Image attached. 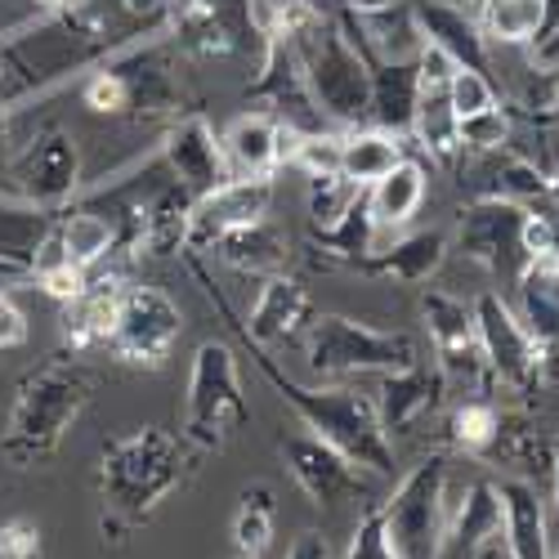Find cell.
Returning <instances> with one entry per match:
<instances>
[{
  "label": "cell",
  "mask_w": 559,
  "mask_h": 559,
  "mask_svg": "<svg viewBox=\"0 0 559 559\" xmlns=\"http://www.w3.org/2000/svg\"><path fill=\"white\" fill-rule=\"evenodd\" d=\"M550 479H555V510H559V435H550Z\"/></svg>",
  "instance_id": "obj_48"
},
{
  "label": "cell",
  "mask_w": 559,
  "mask_h": 559,
  "mask_svg": "<svg viewBox=\"0 0 559 559\" xmlns=\"http://www.w3.org/2000/svg\"><path fill=\"white\" fill-rule=\"evenodd\" d=\"M95 390H99V371L81 358H55L36 367L32 377L19 381L14 407L5 416V430H0V456L14 471L45 465L76 426V416L90 407Z\"/></svg>",
  "instance_id": "obj_2"
},
{
  "label": "cell",
  "mask_w": 559,
  "mask_h": 559,
  "mask_svg": "<svg viewBox=\"0 0 559 559\" xmlns=\"http://www.w3.org/2000/svg\"><path fill=\"white\" fill-rule=\"evenodd\" d=\"M533 68H542V72H559V23H555L542 40H533Z\"/></svg>",
  "instance_id": "obj_46"
},
{
  "label": "cell",
  "mask_w": 559,
  "mask_h": 559,
  "mask_svg": "<svg viewBox=\"0 0 559 559\" xmlns=\"http://www.w3.org/2000/svg\"><path fill=\"white\" fill-rule=\"evenodd\" d=\"M283 461L318 510H336L341 501H354L367 492V471H358L345 452H336L309 430L283 439Z\"/></svg>",
  "instance_id": "obj_14"
},
{
  "label": "cell",
  "mask_w": 559,
  "mask_h": 559,
  "mask_svg": "<svg viewBox=\"0 0 559 559\" xmlns=\"http://www.w3.org/2000/svg\"><path fill=\"white\" fill-rule=\"evenodd\" d=\"M471 309H475V336H479V349L488 362V377L510 385V390H520V394L542 390L550 354L528 336L524 318L497 292H479Z\"/></svg>",
  "instance_id": "obj_8"
},
{
  "label": "cell",
  "mask_w": 559,
  "mask_h": 559,
  "mask_svg": "<svg viewBox=\"0 0 559 559\" xmlns=\"http://www.w3.org/2000/svg\"><path fill=\"white\" fill-rule=\"evenodd\" d=\"M219 260L238 273H251V277H273V273H287L292 264V238L277 228L269 215L247 224V228H233L215 242Z\"/></svg>",
  "instance_id": "obj_24"
},
{
  "label": "cell",
  "mask_w": 559,
  "mask_h": 559,
  "mask_svg": "<svg viewBox=\"0 0 559 559\" xmlns=\"http://www.w3.org/2000/svg\"><path fill=\"white\" fill-rule=\"evenodd\" d=\"M255 367L264 371V381L283 394V403L305 421L309 435H318L322 443L345 452L367 475H377V479L394 475V439L381 430L377 399L371 394L349 390V385H322V390L300 385L296 377H287V371L269 358V349H255Z\"/></svg>",
  "instance_id": "obj_3"
},
{
  "label": "cell",
  "mask_w": 559,
  "mask_h": 559,
  "mask_svg": "<svg viewBox=\"0 0 559 559\" xmlns=\"http://www.w3.org/2000/svg\"><path fill=\"white\" fill-rule=\"evenodd\" d=\"M416 19H421V32L426 40H435L439 50H448L456 59V68H471V72H488V40L479 32V23L456 10V5H416Z\"/></svg>",
  "instance_id": "obj_28"
},
{
  "label": "cell",
  "mask_w": 559,
  "mask_h": 559,
  "mask_svg": "<svg viewBox=\"0 0 559 559\" xmlns=\"http://www.w3.org/2000/svg\"><path fill=\"white\" fill-rule=\"evenodd\" d=\"M193 269H198V277H202V287L211 292L215 309L228 313V300L211 287V277L202 273V264H193ZM228 318H233V313H228ZM233 322H238V318H233ZM305 322H313L309 287L296 283V277H287V273H273V277H264V283H260V296H255V305H251V318L238 322V332L247 336V345L273 349V345H292V341L305 332Z\"/></svg>",
  "instance_id": "obj_13"
},
{
  "label": "cell",
  "mask_w": 559,
  "mask_h": 559,
  "mask_svg": "<svg viewBox=\"0 0 559 559\" xmlns=\"http://www.w3.org/2000/svg\"><path fill=\"white\" fill-rule=\"evenodd\" d=\"M189 215H193V193L183 183H166L148 202H134V224H139V255H175L189 251Z\"/></svg>",
  "instance_id": "obj_22"
},
{
  "label": "cell",
  "mask_w": 559,
  "mask_h": 559,
  "mask_svg": "<svg viewBox=\"0 0 559 559\" xmlns=\"http://www.w3.org/2000/svg\"><path fill=\"white\" fill-rule=\"evenodd\" d=\"M45 542H40V524L27 515L0 520V559H40Z\"/></svg>",
  "instance_id": "obj_43"
},
{
  "label": "cell",
  "mask_w": 559,
  "mask_h": 559,
  "mask_svg": "<svg viewBox=\"0 0 559 559\" xmlns=\"http://www.w3.org/2000/svg\"><path fill=\"white\" fill-rule=\"evenodd\" d=\"M287 45L296 50V63L322 117L345 130L371 121V63L336 14H328L318 27Z\"/></svg>",
  "instance_id": "obj_4"
},
{
  "label": "cell",
  "mask_w": 559,
  "mask_h": 559,
  "mask_svg": "<svg viewBox=\"0 0 559 559\" xmlns=\"http://www.w3.org/2000/svg\"><path fill=\"white\" fill-rule=\"evenodd\" d=\"M461 5H484V0H461Z\"/></svg>",
  "instance_id": "obj_52"
},
{
  "label": "cell",
  "mask_w": 559,
  "mask_h": 559,
  "mask_svg": "<svg viewBox=\"0 0 559 559\" xmlns=\"http://www.w3.org/2000/svg\"><path fill=\"white\" fill-rule=\"evenodd\" d=\"M403 139L381 130V126H354L345 130V144H341V175L354 179L358 189H371L381 175H390L403 162Z\"/></svg>",
  "instance_id": "obj_30"
},
{
  "label": "cell",
  "mask_w": 559,
  "mask_h": 559,
  "mask_svg": "<svg viewBox=\"0 0 559 559\" xmlns=\"http://www.w3.org/2000/svg\"><path fill=\"white\" fill-rule=\"evenodd\" d=\"M542 0H484L479 5V32L497 45H533L542 36Z\"/></svg>",
  "instance_id": "obj_35"
},
{
  "label": "cell",
  "mask_w": 559,
  "mask_h": 559,
  "mask_svg": "<svg viewBox=\"0 0 559 559\" xmlns=\"http://www.w3.org/2000/svg\"><path fill=\"white\" fill-rule=\"evenodd\" d=\"M524 219L528 206L506 202V198H475L456 215V251L479 260L492 277L515 287L520 269L528 264L524 251Z\"/></svg>",
  "instance_id": "obj_10"
},
{
  "label": "cell",
  "mask_w": 559,
  "mask_h": 559,
  "mask_svg": "<svg viewBox=\"0 0 559 559\" xmlns=\"http://www.w3.org/2000/svg\"><path fill=\"white\" fill-rule=\"evenodd\" d=\"M59 233H63L68 260L81 264V269H99L117 251V224L104 219L99 211H68V215H59Z\"/></svg>",
  "instance_id": "obj_34"
},
{
  "label": "cell",
  "mask_w": 559,
  "mask_h": 559,
  "mask_svg": "<svg viewBox=\"0 0 559 559\" xmlns=\"http://www.w3.org/2000/svg\"><path fill=\"white\" fill-rule=\"evenodd\" d=\"M121 10L130 19H144V23H157L170 14V0H121Z\"/></svg>",
  "instance_id": "obj_47"
},
{
  "label": "cell",
  "mask_w": 559,
  "mask_h": 559,
  "mask_svg": "<svg viewBox=\"0 0 559 559\" xmlns=\"http://www.w3.org/2000/svg\"><path fill=\"white\" fill-rule=\"evenodd\" d=\"M461 117L452 112L448 104V90H421V99H416V112H412V139L421 144V153L439 166H452L461 157V134H456Z\"/></svg>",
  "instance_id": "obj_32"
},
{
  "label": "cell",
  "mask_w": 559,
  "mask_h": 559,
  "mask_svg": "<svg viewBox=\"0 0 559 559\" xmlns=\"http://www.w3.org/2000/svg\"><path fill=\"white\" fill-rule=\"evenodd\" d=\"M488 162V183L479 198H506V202H520V206H542L546 193H550V170H542L533 157L524 153H492V157H479Z\"/></svg>",
  "instance_id": "obj_31"
},
{
  "label": "cell",
  "mask_w": 559,
  "mask_h": 559,
  "mask_svg": "<svg viewBox=\"0 0 559 559\" xmlns=\"http://www.w3.org/2000/svg\"><path fill=\"white\" fill-rule=\"evenodd\" d=\"M10 85V63H5V55H0V90Z\"/></svg>",
  "instance_id": "obj_50"
},
{
  "label": "cell",
  "mask_w": 559,
  "mask_h": 559,
  "mask_svg": "<svg viewBox=\"0 0 559 559\" xmlns=\"http://www.w3.org/2000/svg\"><path fill=\"white\" fill-rule=\"evenodd\" d=\"M10 175H14V189L23 193V202H32L40 211H63L72 202V193L81 189L76 134H68L63 126L36 130L10 157Z\"/></svg>",
  "instance_id": "obj_11"
},
{
  "label": "cell",
  "mask_w": 559,
  "mask_h": 559,
  "mask_svg": "<svg viewBox=\"0 0 559 559\" xmlns=\"http://www.w3.org/2000/svg\"><path fill=\"white\" fill-rule=\"evenodd\" d=\"M336 10H341V5H336Z\"/></svg>",
  "instance_id": "obj_56"
},
{
  "label": "cell",
  "mask_w": 559,
  "mask_h": 559,
  "mask_svg": "<svg viewBox=\"0 0 559 559\" xmlns=\"http://www.w3.org/2000/svg\"><path fill=\"white\" fill-rule=\"evenodd\" d=\"M269 202H273V179H242V175H233V179L215 183L211 193L193 198L189 251H206V247H215L224 238V233L264 219Z\"/></svg>",
  "instance_id": "obj_17"
},
{
  "label": "cell",
  "mask_w": 559,
  "mask_h": 559,
  "mask_svg": "<svg viewBox=\"0 0 559 559\" xmlns=\"http://www.w3.org/2000/svg\"><path fill=\"white\" fill-rule=\"evenodd\" d=\"M32 336L27 313L19 309V300L10 292H0V349H23Z\"/></svg>",
  "instance_id": "obj_44"
},
{
  "label": "cell",
  "mask_w": 559,
  "mask_h": 559,
  "mask_svg": "<svg viewBox=\"0 0 559 559\" xmlns=\"http://www.w3.org/2000/svg\"><path fill=\"white\" fill-rule=\"evenodd\" d=\"M183 336V309L153 283H126L108 349L130 367H162Z\"/></svg>",
  "instance_id": "obj_9"
},
{
  "label": "cell",
  "mask_w": 559,
  "mask_h": 559,
  "mask_svg": "<svg viewBox=\"0 0 559 559\" xmlns=\"http://www.w3.org/2000/svg\"><path fill=\"white\" fill-rule=\"evenodd\" d=\"M162 162H166L170 179L183 183L193 198H202V193L215 189V183L233 179L219 134H215V126L202 112H183V117H175L166 126V134H162Z\"/></svg>",
  "instance_id": "obj_15"
},
{
  "label": "cell",
  "mask_w": 559,
  "mask_h": 559,
  "mask_svg": "<svg viewBox=\"0 0 559 559\" xmlns=\"http://www.w3.org/2000/svg\"><path fill=\"white\" fill-rule=\"evenodd\" d=\"M251 421V403L242 394L238 354L228 341H206L193 354L189 394H183V443L198 452H224L228 439Z\"/></svg>",
  "instance_id": "obj_5"
},
{
  "label": "cell",
  "mask_w": 559,
  "mask_h": 559,
  "mask_svg": "<svg viewBox=\"0 0 559 559\" xmlns=\"http://www.w3.org/2000/svg\"><path fill=\"white\" fill-rule=\"evenodd\" d=\"M81 104L99 117H126L130 112V85L117 63H104L99 72H90L81 85Z\"/></svg>",
  "instance_id": "obj_40"
},
{
  "label": "cell",
  "mask_w": 559,
  "mask_h": 559,
  "mask_svg": "<svg viewBox=\"0 0 559 559\" xmlns=\"http://www.w3.org/2000/svg\"><path fill=\"white\" fill-rule=\"evenodd\" d=\"M550 559H559V546H550Z\"/></svg>",
  "instance_id": "obj_53"
},
{
  "label": "cell",
  "mask_w": 559,
  "mask_h": 559,
  "mask_svg": "<svg viewBox=\"0 0 559 559\" xmlns=\"http://www.w3.org/2000/svg\"><path fill=\"white\" fill-rule=\"evenodd\" d=\"M448 394V381L439 367H403L394 377H381V390H377V416H381V430L394 439V435H412L426 416L439 412Z\"/></svg>",
  "instance_id": "obj_21"
},
{
  "label": "cell",
  "mask_w": 559,
  "mask_h": 559,
  "mask_svg": "<svg viewBox=\"0 0 559 559\" xmlns=\"http://www.w3.org/2000/svg\"><path fill=\"white\" fill-rule=\"evenodd\" d=\"M233 559H251V555H233Z\"/></svg>",
  "instance_id": "obj_54"
},
{
  "label": "cell",
  "mask_w": 559,
  "mask_h": 559,
  "mask_svg": "<svg viewBox=\"0 0 559 559\" xmlns=\"http://www.w3.org/2000/svg\"><path fill=\"white\" fill-rule=\"evenodd\" d=\"M228 170L242 175V179H273L277 170L287 166V144H292V130L277 121L273 112H242L233 117L228 130L219 134Z\"/></svg>",
  "instance_id": "obj_20"
},
{
  "label": "cell",
  "mask_w": 559,
  "mask_h": 559,
  "mask_svg": "<svg viewBox=\"0 0 559 559\" xmlns=\"http://www.w3.org/2000/svg\"><path fill=\"white\" fill-rule=\"evenodd\" d=\"M501 510H506V559H550V533H546V506L533 484L506 479L497 484Z\"/></svg>",
  "instance_id": "obj_25"
},
{
  "label": "cell",
  "mask_w": 559,
  "mask_h": 559,
  "mask_svg": "<svg viewBox=\"0 0 559 559\" xmlns=\"http://www.w3.org/2000/svg\"><path fill=\"white\" fill-rule=\"evenodd\" d=\"M126 283H130V264L126 260H104L99 269H90L85 292L63 305V322H59V336H63V345L72 354L99 349V345L112 341L117 305H121Z\"/></svg>",
  "instance_id": "obj_16"
},
{
  "label": "cell",
  "mask_w": 559,
  "mask_h": 559,
  "mask_svg": "<svg viewBox=\"0 0 559 559\" xmlns=\"http://www.w3.org/2000/svg\"><path fill=\"white\" fill-rule=\"evenodd\" d=\"M501 421H506V416H501V407L492 399H465L448 416V439L465 456H488L497 448Z\"/></svg>",
  "instance_id": "obj_36"
},
{
  "label": "cell",
  "mask_w": 559,
  "mask_h": 559,
  "mask_svg": "<svg viewBox=\"0 0 559 559\" xmlns=\"http://www.w3.org/2000/svg\"><path fill=\"white\" fill-rule=\"evenodd\" d=\"M484 559H506V555H501V546H497V550H488V555H484Z\"/></svg>",
  "instance_id": "obj_51"
},
{
  "label": "cell",
  "mask_w": 559,
  "mask_h": 559,
  "mask_svg": "<svg viewBox=\"0 0 559 559\" xmlns=\"http://www.w3.org/2000/svg\"><path fill=\"white\" fill-rule=\"evenodd\" d=\"M448 104L456 117H471V112H484L497 104V85L488 81V72H471V68H461L448 85Z\"/></svg>",
  "instance_id": "obj_41"
},
{
  "label": "cell",
  "mask_w": 559,
  "mask_h": 559,
  "mask_svg": "<svg viewBox=\"0 0 559 559\" xmlns=\"http://www.w3.org/2000/svg\"><path fill=\"white\" fill-rule=\"evenodd\" d=\"M336 19L358 40L367 63H416L426 45L421 19H416V5H407V0H381V5L345 10Z\"/></svg>",
  "instance_id": "obj_18"
},
{
  "label": "cell",
  "mask_w": 559,
  "mask_h": 559,
  "mask_svg": "<svg viewBox=\"0 0 559 559\" xmlns=\"http://www.w3.org/2000/svg\"><path fill=\"white\" fill-rule=\"evenodd\" d=\"M32 5H36L40 14H59L63 5H72V0H32Z\"/></svg>",
  "instance_id": "obj_49"
},
{
  "label": "cell",
  "mask_w": 559,
  "mask_h": 559,
  "mask_svg": "<svg viewBox=\"0 0 559 559\" xmlns=\"http://www.w3.org/2000/svg\"><path fill=\"white\" fill-rule=\"evenodd\" d=\"M287 559H341V555H336V546H332L328 537H322L318 528H309V533H300V537L292 542Z\"/></svg>",
  "instance_id": "obj_45"
},
{
  "label": "cell",
  "mask_w": 559,
  "mask_h": 559,
  "mask_svg": "<svg viewBox=\"0 0 559 559\" xmlns=\"http://www.w3.org/2000/svg\"><path fill=\"white\" fill-rule=\"evenodd\" d=\"M426 166L403 157L390 175H381L377 183L367 189V211H371V224H377V233H390V228H403L416 211H421L426 202Z\"/></svg>",
  "instance_id": "obj_27"
},
{
  "label": "cell",
  "mask_w": 559,
  "mask_h": 559,
  "mask_svg": "<svg viewBox=\"0 0 559 559\" xmlns=\"http://www.w3.org/2000/svg\"><path fill=\"white\" fill-rule=\"evenodd\" d=\"M341 144H345V134H336V130L292 134L287 166H300L305 175H341Z\"/></svg>",
  "instance_id": "obj_39"
},
{
  "label": "cell",
  "mask_w": 559,
  "mask_h": 559,
  "mask_svg": "<svg viewBox=\"0 0 559 559\" xmlns=\"http://www.w3.org/2000/svg\"><path fill=\"white\" fill-rule=\"evenodd\" d=\"M520 300H524V328L528 336L555 354L559 345V255H537L515 277Z\"/></svg>",
  "instance_id": "obj_26"
},
{
  "label": "cell",
  "mask_w": 559,
  "mask_h": 559,
  "mask_svg": "<svg viewBox=\"0 0 559 559\" xmlns=\"http://www.w3.org/2000/svg\"><path fill=\"white\" fill-rule=\"evenodd\" d=\"M421 318H426V332L435 341V358H439L435 367L443 371V381L461 385V390L465 385L479 390L488 377V362H484V349L475 336V309L443 287H426L421 292Z\"/></svg>",
  "instance_id": "obj_12"
},
{
  "label": "cell",
  "mask_w": 559,
  "mask_h": 559,
  "mask_svg": "<svg viewBox=\"0 0 559 559\" xmlns=\"http://www.w3.org/2000/svg\"><path fill=\"white\" fill-rule=\"evenodd\" d=\"M189 479V452L162 426H139L117 435L99 452V506H104V537L126 542L139 524L157 515V506Z\"/></svg>",
  "instance_id": "obj_1"
},
{
  "label": "cell",
  "mask_w": 559,
  "mask_h": 559,
  "mask_svg": "<svg viewBox=\"0 0 559 559\" xmlns=\"http://www.w3.org/2000/svg\"><path fill=\"white\" fill-rule=\"evenodd\" d=\"M555 117H559V104H555Z\"/></svg>",
  "instance_id": "obj_55"
},
{
  "label": "cell",
  "mask_w": 559,
  "mask_h": 559,
  "mask_svg": "<svg viewBox=\"0 0 559 559\" xmlns=\"http://www.w3.org/2000/svg\"><path fill=\"white\" fill-rule=\"evenodd\" d=\"M305 358L313 377H394L421 362V349L407 332H381L345 313H322L309 322Z\"/></svg>",
  "instance_id": "obj_6"
},
{
  "label": "cell",
  "mask_w": 559,
  "mask_h": 559,
  "mask_svg": "<svg viewBox=\"0 0 559 559\" xmlns=\"http://www.w3.org/2000/svg\"><path fill=\"white\" fill-rule=\"evenodd\" d=\"M273 520H277V501L269 484H251L238 497V510H233V550L264 559L269 542H273Z\"/></svg>",
  "instance_id": "obj_33"
},
{
  "label": "cell",
  "mask_w": 559,
  "mask_h": 559,
  "mask_svg": "<svg viewBox=\"0 0 559 559\" xmlns=\"http://www.w3.org/2000/svg\"><path fill=\"white\" fill-rule=\"evenodd\" d=\"M362 193L367 189H358V183L345 175H309V224H313V233L341 224L362 202Z\"/></svg>",
  "instance_id": "obj_37"
},
{
  "label": "cell",
  "mask_w": 559,
  "mask_h": 559,
  "mask_svg": "<svg viewBox=\"0 0 559 559\" xmlns=\"http://www.w3.org/2000/svg\"><path fill=\"white\" fill-rule=\"evenodd\" d=\"M385 533L399 559H439V537L448 520V456L435 452L416 465L381 506Z\"/></svg>",
  "instance_id": "obj_7"
},
{
  "label": "cell",
  "mask_w": 559,
  "mask_h": 559,
  "mask_svg": "<svg viewBox=\"0 0 559 559\" xmlns=\"http://www.w3.org/2000/svg\"><path fill=\"white\" fill-rule=\"evenodd\" d=\"M448 251H452V238H448L443 228L412 233V238H399V242L385 247V251H371V255L358 264V273H367V277H390V283H403V287H421V283H430V277L443 269Z\"/></svg>",
  "instance_id": "obj_23"
},
{
  "label": "cell",
  "mask_w": 559,
  "mask_h": 559,
  "mask_svg": "<svg viewBox=\"0 0 559 559\" xmlns=\"http://www.w3.org/2000/svg\"><path fill=\"white\" fill-rule=\"evenodd\" d=\"M416 99H421L416 63H371V126L403 139L412 130Z\"/></svg>",
  "instance_id": "obj_29"
},
{
  "label": "cell",
  "mask_w": 559,
  "mask_h": 559,
  "mask_svg": "<svg viewBox=\"0 0 559 559\" xmlns=\"http://www.w3.org/2000/svg\"><path fill=\"white\" fill-rule=\"evenodd\" d=\"M506 546V510L492 479H475L461 492V506L443 520L439 559H484L488 550Z\"/></svg>",
  "instance_id": "obj_19"
},
{
  "label": "cell",
  "mask_w": 559,
  "mask_h": 559,
  "mask_svg": "<svg viewBox=\"0 0 559 559\" xmlns=\"http://www.w3.org/2000/svg\"><path fill=\"white\" fill-rule=\"evenodd\" d=\"M341 559H399L394 546H390V533H385V515L381 506H371L367 515L358 520L354 537H349V550Z\"/></svg>",
  "instance_id": "obj_42"
},
{
  "label": "cell",
  "mask_w": 559,
  "mask_h": 559,
  "mask_svg": "<svg viewBox=\"0 0 559 559\" xmlns=\"http://www.w3.org/2000/svg\"><path fill=\"white\" fill-rule=\"evenodd\" d=\"M461 134V153H471V157H492L501 148H510V108H501V99L484 112H471V117H461L456 126Z\"/></svg>",
  "instance_id": "obj_38"
}]
</instances>
